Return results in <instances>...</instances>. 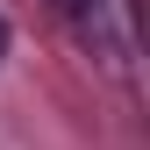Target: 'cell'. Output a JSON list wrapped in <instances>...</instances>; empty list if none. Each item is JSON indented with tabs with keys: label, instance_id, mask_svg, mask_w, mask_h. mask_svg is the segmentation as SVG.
I'll use <instances>...</instances> for the list:
<instances>
[{
	"label": "cell",
	"instance_id": "2",
	"mask_svg": "<svg viewBox=\"0 0 150 150\" xmlns=\"http://www.w3.org/2000/svg\"><path fill=\"white\" fill-rule=\"evenodd\" d=\"M0 57H7V22H0Z\"/></svg>",
	"mask_w": 150,
	"mask_h": 150
},
{
	"label": "cell",
	"instance_id": "1",
	"mask_svg": "<svg viewBox=\"0 0 150 150\" xmlns=\"http://www.w3.org/2000/svg\"><path fill=\"white\" fill-rule=\"evenodd\" d=\"M64 14H71V29H79V43L93 50V57H107V64H122V22H115V0H64Z\"/></svg>",
	"mask_w": 150,
	"mask_h": 150
}]
</instances>
